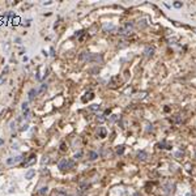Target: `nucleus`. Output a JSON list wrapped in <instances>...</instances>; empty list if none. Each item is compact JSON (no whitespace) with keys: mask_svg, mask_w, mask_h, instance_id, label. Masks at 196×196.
I'll return each instance as SVG.
<instances>
[{"mask_svg":"<svg viewBox=\"0 0 196 196\" xmlns=\"http://www.w3.org/2000/svg\"><path fill=\"white\" fill-rule=\"evenodd\" d=\"M144 54H145V56H152L153 54H154V47L153 46H148V47H145V51H144Z\"/></svg>","mask_w":196,"mask_h":196,"instance_id":"nucleus-3","label":"nucleus"},{"mask_svg":"<svg viewBox=\"0 0 196 196\" xmlns=\"http://www.w3.org/2000/svg\"><path fill=\"white\" fill-rule=\"evenodd\" d=\"M46 162H48V157H46V156H45V157H43V159H42V165H45Z\"/></svg>","mask_w":196,"mask_h":196,"instance_id":"nucleus-13","label":"nucleus"},{"mask_svg":"<svg viewBox=\"0 0 196 196\" xmlns=\"http://www.w3.org/2000/svg\"><path fill=\"white\" fill-rule=\"evenodd\" d=\"M34 174H35V170H34V169H30V170H29V171L25 174V178H26V179H31L33 176H34Z\"/></svg>","mask_w":196,"mask_h":196,"instance_id":"nucleus-6","label":"nucleus"},{"mask_svg":"<svg viewBox=\"0 0 196 196\" xmlns=\"http://www.w3.org/2000/svg\"><path fill=\"white\" fill-rule=\"evenodd\" d=\"M81 156H83V153H81V152H78V153H76V154H75V158L77 159V158H80Z\"/></svg>","mask_w":196,"mask_h":196,"instance_id":"nucleus-15","label":"nucleus"},{"mask_svg":"<svg viewBox=\"0 0 196 196\" xmlns=\"http://www.w3.org/2000/svg\"><path fill=\"white\" fill-rule=\"evenodd\" d=\"M105 135H106V129L102 128L101 129V137H105Z\"/></svg>","mask_w":196,"mask_h":196,"instance_id":"nucleus-14","label":"nucleus"},{"mask_svg":"<svg viewBox=\"0 0 196 196\" xmlns=\"http://www.w3.org/2000/svg\"><path fill=\"white\" fill-rule=\"evenodd\" d=\"M99 105H91V106H90V110L91 111H97V110H99Z\"/></svg>","mask_w":196,"mask_h":196,"instance_id":"nucleus-10","label":"nucleus"},{"mask_svg":"<svg viewBox=\"0 0 196 196\" xmlns=\"http://www.w3.org/2000/svg\"><path fill=\"white\" fill-rule=\"evenodd\" d=\"M46 88H47V86H46V84H43V85L41 86V90H39V91H43V90L46 89Z\"/></svg>","mask_w":196,"mask_h":196,"instance_id":"nucleus-19","label":"nucleus"},{"mask_svg":"<svg viewBox=\"0 0 196 196\" xmlns=\"http://www.w3.org/2000/svg\"><path fill=\"white\" fill-rule=\"evenodd\" d=\"M3 144H4V140H3V139H0V145H3Z\"/></svg>","mask_w":196,"mask_h":196,"instance_id":"nucleus-22","label":"nucleus"},{"mask_svg":"<svg viewBox=\"0 0 196 196\" xmlns=\"http://www.w3.org/2000/svg\"><path fill=\"white\" fill-rule=\"evenodd\" d=\"M28 106H29L28 102H25L24 105H22V110H26V109H28Z\"/></svg>","mask_w":196,"mask_h":196,"instance_id":"nucleus-17","label":"nucleus"},{"mask_svg":"<svg viewBox=\"0 0 196 196\" xmlns=\"http://www.w3.org/2000/svg\"><path fill=\"white\" fill-rule=\"evenodd\" d=\"M105 120H106V116H105V115H101L99 118H98V122H99V123H103Z\"/></svg>","mask_w":196,"mask_h":196,"instance_id":"nucleus-12","label":"nucleus"},{"mask_svg":"<svg viewBox=\"0 0 196 196\" xmlns=\"http://www.w3.org/2000/svg\"><path fill=\"white\" fill-rule=\"evenodd\" d=\"M123 152H124V146H123V145L118 146V149H116V153H118V154H122Z\"/></svg>","mask_w":196,"mask_h":196,"instance_id":"nucleus-11","label":"nucleus"},{"mask_svg":"<svg viewBox=\"0 0 196 196\" xmlns=\"http://www.w3.org/2000/svg\"><path fill=\"white\" fill-rule=\"evenodd\" d=\"M25 129H28V124H25V126L21 127V131H25Z\"/></svg>","mask_w":196,"mask_h":196,"instance_id":"nucleus-20","label":"nucleus"},{"mask_svg":"<svg viewBox=\"0 0 196 196\" xmlns=\"http://www.w3.org/2000/svg\"><path fill=\"white\" fill-rule=\"evenodd\" d=\"M97 158H98V153L90 150V152H89V159H90V161H94V159H97Z\"/></svg>","mask_w":196,"mask_h":196,"instance_id":"nucleus-7","label":"nucleus"},{"mask_svg":"<svg viewBox=\"0 0 196 196\" xmlns=\"http://www.w3.org/2000/svg\"><path fill=\"white\" fill-rule=\"evenodd\" d=\"M38 94V90H35V89H31L30 91H29V101H33L34 99V97Z\"/></svg>","mask_w":196,"mask_h":196,"instance_id":"nucleus-5","label":"nucleus"},{"mask_svg":"<svg viewBox=\"0 0 196 196\" xmlns=\"http://www.w3.org/2000/svg\"><path fill=\"white\" fill-rule=\"evenodd\" d=\"M174 7H175V8H181L182 4H181V3H174Z\"/></svg>","mask_w":196,"mask_h":196,"instance_id":"nucleus-18","label":"nucleus"},{"mask_svg":"<svg viewBox=\"0 0 196 196\" xmlns=\"http://www.w3.org/2000/svg\"><path fill=\"white\" fill-rule=\"evenodd\" d=\"M28 115H29V109H26L24 110V118H28Z\"/></svg>","mask_w":196,"mask_h":196,"instance_id":"nucleus-16","label":"nucleus"},{"mask_svg":"<svg viewBox=\"0 0 196 196\" xmlns=\"http://www.w3.org/2000/svg\"><path fill=\"white\" fill-rule=\"evenodd\" d=\"M60 149L61 150H65V145H64V144H61V145H60Z\"/></svg>","mask_w":196,"mask_h":196,"instance_id":"nucleus-21","label":"nucleus"},{"mask_svg":"<svg viewBox=\"0 0 196 196\" xmlns=\"http://www.w3.org/2000/svg\"><path fill=\"white\" fill-rule=\"evenodd\" d=\"M34 158H35V154H31V156L29 157V158H28V159H26V161H25V163H24V165H25V166H29V165H30V163H31L33 161H34Z\"/></svg>","mask_w":196,"mask_h":196,"instance_id":"nucleus-8","label":"nucleus"},{"mask_svg":"<svg viewBox=\"0 0 196 196\" xmlns=\"http://www.w3.org/2000/svg\"><path fill=\"white\" fill-rule=\"evenodd\" d=\"M47 187H42L41 189H39V192H38V194L39 195H42V196H43V195H46V194H47Z\"/></svg>","mask_w":196,"mask_h":196,"instance_id":"nucleus-9","label":"nucleus"},{"mask_svg":"<svg viewBox=\"0 0 196 196\" xmlns=\"http://www.w3.org/2000/svg\"><path fill=\"white\" fill-rule=\"evenodd\" d=\"M137 158L141 159V161H144V159L148 158V154H146V152H144V150H141V152L137 153Z\"/></svg>","mask_w":196,"mask_h":196,"instance_id":"nucleus-4","label":"nucleus"},{"mask_svg":"<svg viewBox=\"0 0 196 196\" xmlns=\"http://www.w3.org/2000/svg\"><path fill=\"white\" fill-rule=\"evenodd\" d=\"M22 158H24V157H22V156L15 157V158H8V159H7V163H8V165H13V163H18V162H21V161H22Z\"/></svg>","mask_w":196,"mask_h":196,"instance_id":"nucleus-2","label":"nucleus"},{"mask_svg":"<svg viewBox=\"0 0 196 196\" xmlns=\"http://www.w3.org/2000/svg\"><path fill=\"white\" fill-rule=\"evenodd\" d=\"M75 166V162L72 161V159H61L60 162H59V169L60 170H65V169H72Z\"/></svg>","mask_w":196,"mask_h":196,"instance_id":"nucleus-1","label":"nucleus"}]
</instances>
